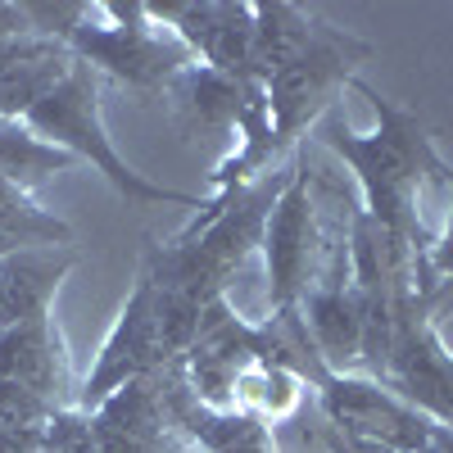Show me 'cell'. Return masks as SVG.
Listing matches in <instances>:
<instances>
[{
	"instance_id": "1",
	"label": "cell",
	"mask_w": 453,
	"mask_h": 453,
	"mask_svg": "<svg viewBox=\"0 0 453 453\" xmlns=\"http://www.w3.org/2000/svg\"><path fill=\"white\" fill-rule=\"evenodd\" d=\"M349 87L372 100L381 127H376L372 136H354L345 127V119L331 109V113H322L318 136H322V145H331L335 155L354 168V177L363 186V213L381 226L390 241H399L412 254H422V245H435V241H426L418 213H412V209H418L422 177L426 173H440L444 181H453V173L440 164L435 145H431L422 119L412 109L390 104L381 91H372L363 78H354Z\"/></svg>"
},
{
	"instance_id": "2",
	"label": "cell",
	"mask_w": 453,
	"mask_h": 453,
	"mask_svg": "<svg viewBox=\"0 0 453 453\" xmlns=\"http://www.w3.org/2000/svg\"><path fill=\"white\" fill-rule=\"evenodd\" d=\"M36 136H46L50 145L68 150L73 159H87L96 173H104V181L119 191L127 204H181V209H204L209 200L168 191V186H155L145 173H136L119 150H113L104 123H100V87H96V68H87L78 59V68L36 104L23 119Z\"/></svg>"
},
{
	"instance_id": "3",
	"label": "cell",
	"mask_w": 453,
	"mask_h": 453,
	"mask_svg": "<svg viewBox=\"0 0 453 453\" xmlns=\"http://www.w3.org/2000/svg\"><path fill=\"white\" fill-rule=\"evenodd\" d=\"M100 10L113 14V23L87 19L68 42V50L87 68H100V73H109V78H119L123 87L150 96V91H168L181 73L196 64L191 46H186L177 32H168L164 23L150 19L145 0H132V5L109 0V5H100Z\"/></svg>"
},
{
	"instance_id": "4",
	"label": "cell",
	"mask_w": 453,
	"mask_h": 453,
	"mask_svg": "<svg viewBox=\"0 0 453 453\" xmlns=\"http://www.w3.org/2000/svg\"><path fill=\"white\" fill-rule=\"evenodd\" d=\"M367 55L372 46L349 36L345 27H331V23L313 27L309 46L268 82V119H273L277 155L304 127H318L322 113L335 109V96L358 78V64Z\"/></svg>"
},
{
	"instance_id": "5",
	"label": "cell",
	"mask_w": 453,
	"mask_h": 453,
	"mask_svg": "<svg viewBox=\"0 0 453 453\" xmlns=\"http://www.w3.org/2000/svg\"><path fill=\"white\" fill-rule=\"evenodd\" d=\"M381 386H390L403 403L426 412L435 426H453V354L435 335L431 290L422 286H408L395 299V345Z\"/></svg>"
},
{
	"instance_id": "6",
	"label": "cell",
	"mask_w": 453,
	"mask_h": 453,
	"mask_svg": "<svg viewBox=\"0 0 453 453\" xmlns=\"http://www.w3.org/2000/svg\"><path fill=\"white\" fill-rule=\"evenodd\" d=\"M318 403L331 431L372 440L390 453H422L435 440V422L412 403H403L390 386L363 372H326L318 381Z\"/></svg>"
},
{
	"instance_id": "7",
	"label": "cell",
	"mask_w": 453,
	"mask_h": 453,
	"mask_svg": "<svg viewBox=\"0 0 453 453\" xmlns=\"http://www.w3.org/2000/svg\"><path fill=\"white\" fill-rule=\"evenodd\" d=\"M168 367V354H164V340H159V318H155V286L141 273L127 304L113 322V331L104 335L100 345V358L96 367L87 372V381L73 399V408L82 412H96L109 395H119L123 386L132 381H145V376H159Z\"/></svg>"
},
{
	"instance_id": "8",
	"label": "cell",
	"mask_w": 453,
	"mask_h": 453,
	"mask_svg": "<svg viewBox=\"0 0 453 453\" xmlns=\"http://www.w3.org/2000/svg\"><path fill=\"white\" fill-rule=\"evenodd\" d=\"M263 258H268L277 318L299 313V299L313 281V196L304 168L290 173L286 191L273 204V218L263 226Z\"/></svg>"
},
{
	"instance_id": "9",
	"label": "cell",
	"mask_w": 453,
	"mask_h": 453,
	"mask_svg": "<svg viewBox=\"0 0 453 453\" xmlns=\"http://www.w3.org/2000/svg\"><path fill=\"white\" fill-rule=\"evenodd\" d=\"M299 313L313 335V349L326 363V372H349L358 367V349H363V295L349 277V258L331 263V273L318 277L304 299H299Z\"/></svg>"
},
{
	"instance_id": "10",
	"label": "cell",
	"mask_w": 453,
	"mask_h": 453,
	"mask_svg": "<svg viewBox=\"0 0 453 453\" xmlns=\"http://www.w3.org/2000/svg\"><path fill=\"white\" fill-rule=\"evenodd\" d=\"M159 390H164L173 426H181L186 435H196L209 453H277L273 435H268V422H263L258 412L200 403L196 390L186 386V376H181L177 363H168L159 372Z\"/></svg>"
},
{
	"instance_id": "11",
	"label": "cell",
	"mask_w": 453,
	"mask_h": 453,
	"mask_svg": "<svg viewBox=\"0 0 453 453\" xmlns=\"http://www.w3.org/2000/svg\"><path fill=\"white\" fill-rule=\"evenodd\" d=\"M164 96L173 100V119L181 132H236L241 136L245 113L258 100H268V87L232 78V73H218V68L196 59Z\"/></svg>"
},
{
	"instance_id": "12",
	"label": "cell",
	"mask_w": 453,
	"mask_h": 453,
	"mask_svg": "<svg viewBox=\"0 0 453 453\" xmlns=\"http://www.w3.org/2000/svg\"><path fill=\"white\" fill-rule=\"evenodd\" d=\"M91 426L100 440V453H168V403L159 390V376L123 386L119 395H109L96 412Z\"/></svg>"
},
{
	"instance_id": "13",
	"label": "cell",
	"mask_w": 453,
	"mask_h": 453,
	"mask_svg": "<svg viewBox=\"0 0 453 453\" xmlns=\"http://www.w3.org/2000/svg\"><path fill=\"white\" fill-rule=\"evenodd\" d=\"M73 263L78 254L68 245H32L0 258V326L50 318V299L73 273Z\"/></svg>"
},
{
	"instance_id": "14",
	"label": "cell",
	"mask_w": 453,
	"mask_h": 453,
	"mask_svg": "<svg viewBox=\"0 0 453 453\" xmlns=\"http://www.w3.org/2000/svg\"><path fill=\"white\" fill-rule=\"evenodd\" d=\"M0 381H19L36 395H46L50 403H59L64 354H59V331H55L50 318L0 326Z\"/></svg>"
},
{
	"instance_id": "15",
	"label": "cell",
	"mask_w": 453,
	"mask_h": 453,
	"mask_svg": "<svg viewBox=\"0 0 453 453\" xmlns=\"http://www.w3.org/2000/svg\"><path fill=\"white\" fill-rule=\"evenodd\" d=\"M78 68V55H73L64 42H50V36H36L27 46V55L0 73V119H27V113L42 104L68 73Z\"/></svg>"
},
{
	"instance_id": "16",
	"label": "cell",
	"mask_w": 453,
	"mask_h": 453,
	"mask_svg": "<svg viewBox=\"0 0 453 453\" xmlns=\"http://www.w3.org/2000/svg\"><path fill=\"white\" fill-rule=\"evenodd\" d=\"M318 19L304 14L299 5H286V0H273V5H254V64L250 78L268 87L277 73L309 46Z\"/></svg>"
},
{
	"instance_id": "17",
	"label": "cell",
	"mask_w": 453,
	"mask_h": 453,
	"mask_svg": "<svg viewBox=\"0 0 453 453\" xmlns=\"http://www.w3.org/2000/svg\"><path fill=\"white\" fill-rule=\"evenodd\" d=\"M73 159L68 150L50 145L46 136H36L23 119H0V177L14 181L19 191H27V186L46 181L55 173H68Z\"/></svg>"
},
{
	"instance_id": "18",
	"label": "cell",
	"mask_w": 453,
	"mask_h": 453,
	"mask_svg": "<svg viewBox=\"0 0 453 453\" xmlns=\"http://www.w3.org/2000/svg\"><path fill=\"white\" fill-rule=\"evenodd\" d=\"M42 453H100L96 426H91V412L82 408H55V418L46 422V444Z\"/></svg>"
},
{
	"instance_id": "19",
	"label": "cell",
	"mask_w": 453,
	"mask_h": 453,
	"mask_svg": "<svg viewBox=\"0 0 453 453\" xmlns=\"http://www.w3.org/2000/svg\"><path fill=\"white\" fill-rule=\"evenodd\" d=\"M55 408L46 395H36L19 381H0V426H46L55 418Z\"/></svg>"
},
{
	"instance_id": "20",
	"label": "cell",
	"mask_w": 453,
	"mask_h": 453,
	"mask_svg": "<svg viewBox=\"0 0 453 453\" xmlns=\"http://www.w3.org/2000/svg\"><path fill=\"white\" fill-rule=\"evenodd\" d=\"M46 426H0V453H42Z\"/></svg>"
},
{
	"instance_id": "21",
	"label": "cell",
	"mask_w": 453,
	"mask_h": 453,
	"mask_svg": "<svg viewBox=\"0 0 453 453\" xmlns=\"http://www.w3.org/2000/svg\"><path fill=\"white\" fill-rule=\"evenodd\" d=\"M19 36H36L27 5H14V0H0V42H19Z\"/></svg>"
},
{
	"instance_id": "22",
	"label": "cell",
	"mask_w": 453,
	"mask_h": 453,
	"mask_svg": "<svg viewBox=\"0 0 453 453\" xmlns=\"http://www.w3.org/2000/svg\"><path fill=\"white\" fill-rule=\"evenodd\" d=\"M431 277L444 286V281H453V213H449V226H444V236L435 241V250H431Z\"/></svg>"
},
{
	"instance_id": "23",
	"label": "cell",
	"mask_w": 453,
	"mask_h": 453,
	"mask_svg": "<svg viewBox=\"0 0 453 453\" xmlns=\"http://www.w3.org/2000/svg\"><path fill=\"white\" fill-rule=\"evenodd\" d=\"M36 42V36H19V42H0V73L5 68H14L23 55H27V46Z\"/></svg>"
},
{
	"instance_id": "24",
	"label": "cell",
	"mask_w": 453,
	"mask_h": 453,
	"mask_svg": "<svg viewBox=\"0 0 453 453\" xmlns=\"http://www.w3.org/2000/svg\"><path fill=\"white\" fill-rule=\"evenodd\" d=\"M422 453H444V449H440V444H435V440H431V449H422Z\"/></svg>"
}]
</instances>
